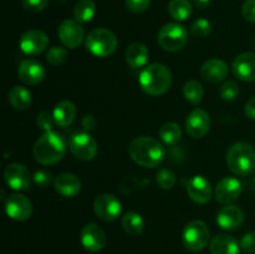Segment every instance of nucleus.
Segmentation results:
<instances>
[{
    "label": "nucleus",
    "instance_id": "nucleus-2",
    "mask_svg": "<svg viewBox=\"0 0 255 254\" xmlns=\"http://www.w3.org/2000/svg\"><path fill=\"white\" fill-rule=\"evenodd\" d=\"M66 153V141L55 131L45 132L37 138L34 146V157L40 164H55Z\"/></svg>",
    "mask_w": 255,
    "mask_h": 254
},
{
    "label": "nucleus",
    "instance_id": "nucleus-7",
    "mask_svg": "<svg viewBox=\"0 0 255 254\" xmlns=\"http://www.w3.org/2000/svg\"><path fill=\"white\" fill-rule=\"evenodd\" d=\"M188 41V31L177 22H168L158 31V44L166 51L177 52L183 49Z\"/></svg>",
    "mask_w": 255,
    "mask_h": 254
},
{
    "label": "nucleus",
    "instance_id": "nucleus-32",
    "mask_svg": "<svg viewBox=\"0 0 255 254\" xmlns=\"http://www.w3.org/2000/svg\"><path fill=\"white\" fill-rule=\"evenodd\" d=\"M176 174L171 169L161 168L157 172V184L162 189H172L176 186Z\"/></svg>",
    "mask_w": 255,
    "mask_h": 254
},
{
    "label": "nucleus",
    "instance_id": "nucleus-41",
    "mask_svg": "<svg viewBox=\"0 0 255 254\" xmlns=\"http://www.w3.org/2000/svg\"><path fill=\"white\" fill-rule=\"evenodd\" d=\"M242 14L244 19L255 24V0H246L242 7Z\"/></svg>",
    "mask_w": 255,
    "mask_h": 254
},
{
    "label": "nucleus",
    "instance_id": "nucleus-1",
    "mask_svg": "<svg viewBox=\"0 0 255 254\" xmlns=\"http://www.w3.org/2000/svg\"><path fill=\"white\" fill-rule=\"evenodd\" d=\"M128 153L129 157L139 166L156 168L163 161L166 151L158 139L149 136H141L129 143Z\"/></svg>",
    "mask_w": 255,
    "mask_h": 254
},
{
    "label": "nucleus",
    "instance_id": "nucleus-45",
    "mask_svg": "<svg viewBox=\"0 0 255 254\" xmlns=\"http://www.w3.org/2000/svg\"><path fill=\"white\" fill-rule=\"evenodd\" d=\"M251 184H252V189H253V191L255 192V176L253 177V178H252Z\"/></svg>",
    "mask_w": 255,
    "mask_h": 254
},
{
    "label": "nucleus",
    "instance_id": "nucleus-31",
    "mask_svg": "<svg viewBox=\"0 0 255 254\" xmlns=\"http://www.w3.org/2000/svg\"><path fill=\"white\" fill-rule=\"evenodd\" d=\"M183 96L189 104L199 105L204 96L203 86L198 81H196V80L187 81L183 86Z\"/></svg>",
    "mask_w": 255,
    "mask_h": 254
},
{
    "label": "nucleus",
    "instance_id": "nucleus-17",
    "mask_svg": "<svg viewBox=\"0 0 255 254\" xmlns=\"http://www.w3.org/2000/svg\"><path fill=\"white\" fill-rule=\"evenodd\" d=\"M187 193L189 198L198 204H207L212 198V184L204 176H193L187 183Z\"/></svg>",
    "mask_w": 255,
    "mask_h": 254
},
{
    "label": "nucleus",
    "instance_id": "nucleus-12",
    "mask_svg": "<svg viewBox=\"0 0 255 254\" xmlns=\"http://www.w3.org/2000/svg\"><path fill=\"white\" fill-rule=\"evenodd\" d=\"M57 35H59L60 41L62 42L65 47L76 49L84 41L85 31L84 27L81 26L79 21L72 19H66L60 24Z\"/></svg>",
    "mask_w": 255,
    "mask_h": 254
},
{
    "label": "nucleus",
    "instance_id": "nucleus-14",
    "mask_svg": "<svg viewBox=\"0 0 255 254\" xmlns=\"http://www.w3.org/2000/svg\"><path fill=\"white\" fill-rule=\"evenodd\" d=\"M242 194V183L236 177H224L217 183L214 197L223 206L233 204Z\"/></svg>",
    "mask_w": 255,
    "mask_h": 254
},
{
    "label": "nucleus",
    "instance_id": "nucleus-27",
    "mask_svg": "<svg viewBox=\"0 0 255 254\" xmlns=\"http://www.w3.org/2000/svg\"><path fill=\"white\" fill-rule=\"evenodd\" d=\"M121 226L127 234L137 237L143 232L144 221L141 214L137 213V212H127L122 216Z\"/></svg>",
    "mask_w": 255,
    "mask_h": 254
},
{
    "label": "nucleus",
    "instance_id": "nucleus-22",
    "mask_svg": "<svg viewBox=\"0 0 255 254\" xmlns=\"http://www.w3.org/2000/svg\"><path fill=\"white\" fill-rule=\"evenodd\" d=\"M55 189L65 198H74L81 191V181L72 173H61L55 178Z\"/></svg>",
    "mask_w": 255,
    "mask_h": 254
},
{
    "label": "nucleus",
    "instance_id": "nucleus-20",
    "mask_svg": "<svg viewBox=\"0 0 255 254\" xmlns=\"http://www.w3.org/2000/svg\"><path fill=\"white\" fill-rule=\"evenodd\" d=\"M244 212L241 207L236 204L224 206L217 214V223L222 229L234 231L239 228L244 222Z\"/></svg>",
    "mask_w": 255,
    "mask_h": 254
},
{
    "label": "nucleus",
    "instance_id": "nucleus-28",
    "mask_svg": "<svg viewBox=\"0 0 255 254\" xmlns=\"http://www.w3.org/2000/svg\"><path fill=\"white\" fill-rule=\"evenodd\" d=\"M159 138L167 146H174L182 139V129L176 122H166L159 128Z\"/></svg>",
    "mask_w": 255,
    "mask_h": 254
},
{
    "label": "nucleus",
    "instance_id": "nucleus-19",
    "mask_svg": "<svg viewBox=\"0 0 255 254\" xmlns=\"http://www.w3.org/2000/svg\"><path fill=\"white\" fill-rule=\"evenodd\" d=\"M17 76L24 84L37 85L44 80L45 67L41 62L34 59L22 60L17 69Z\"/></svg>",
    "mask_w": 255,
    "mask_h": 254
},
{
    "label": "nucleus",
    "instance_id": "nucleus-26",
    "mask_svg": "<svg viewBox=\"0 0 255 254\" xmlns=\"http://www.w3.org/2000/svg\"><path fill=\"white\" fill-rule=\"evenodd\" d=\"M7 97L10 105L17 111H25L32 104L31 92L24 86H14L7 94Z\"/></svg>",
    "mask_w": 255,
    "mask_h": 254
},
{
    "label": "nucleus",
    "instance_id": "nucleus-25",
    "mask_svg": "<svg viewBox=\"0 0 255 254\" xmlns=\"http://www.w3.org/2000/svg\"><path fill=\"white\" fill-rule=\"evenodd\" d=\"M52 117H54V121L56 126H70L74 122L75 117H76V107H75V105L71 101H67V100L59 102L54 107Z\"/></svg>",
    "mask_w": 255,
    "mask_h": 254
},
{
    "label": "nucleus",
    "instance_id": "nucleus-42",
    "mask_svg": "<svg viewBox=\"0 0 255 254\" xmlns=\"http://www.w3.org/2000/svg\"><path fill=\"white\" fill-rule=\"evenodd\" d=\"M81 125L86 132L92 131V129H95V127H96L97 121H96V119L92 116V115H85L81 120Z\"/></svg>",
    "mask_w": 255,
    "mask_h": 254
},
{
    "label": "nucleus",
    "instance_id": "nucleus-3",
    "mask_svg": "<svg viewBox=\"0 0 255 254\" xmlns=\"http://www.w3.org/2000/svg\"><path fill=\"white\" fill-rule=\"evenodd\" d=\"M139 86L149 96L166 94L172 84V74L163 64H149L139 74Z\"/></svg>",
    "mask_w": 255,
    "mask_h": 254
},
{
    "label": "nucleus",
    "instance_id": "nucleus-5",
    "mask_svg": "<svg viewBox=\"0 0 255 254\" xmlns=\"http://www.w3.org/2000/svg\"><path fill=\"white\" fill-rule=\"evenodd\" d=\"M86 49L97 57H107L115 52L117 47V37L111 30L96 27L91 30L85 40Z\"/></svg>",
    "mask_w": 255,
    "mask_h": 254
},
{
    "label": "nucleus",
    "instance_id": "nucleus-43",
    "mask_svg": "<svg viewBox=\"0 0 255 254\" xmlns=\"http://www.w3.org/2000/svg\"><path fill=\"white\" fill-rule=\"evenodd\" d=\"M246 116L251 120H255V96L248 100L246 104Z\"/></svg>",
    "mask_w": 255,
    "mask_h": 254
},
{
    "label": "nucleus",
    "instance_id": "nucleus-16",
    "mask_svg": "<svg viewBox=\"0 0 255 254\" xmlns=\"http://www.w3.org/2000/svg\"><path fill=\"white\" fill-rule=\"evenodd\" d=\"M211 128V117L202 109H194L186 120V131L193 138H202Z\"/></svg>",
    "mask_w": 255,
    "mask_h": 254
},
{
    "label": "nucleus",
    "instance_id": "nucleus-11",
    "mask_svg": "<svg viewBox=\"0 0 255 254\" xmlns=\"http://www.w3.org/2000/svg\"><path fill=\"white\" fill-rule=\"evenodd\" d=\"M5 212L9 218L17 222H24L31 217L32 203L24 194H11L5 201Z\"/></svg>",
    "mask_w": 255,
    "mask_h": 254
},
{
    "label": "nucleus",
    "instance_id": "nucleus-29",
    "mask_svg": "<svg viewBox=\"0 0 255 254\" xmlns=\"http://www.w3.org/2000/svg\"><path fill=\"white\" fill-rule=\"evenodd\" d=\"M168 14L176 21H184L192 14V4L189 0H171L168 4Z\"/></svg>",
    "mask_w": 255,
    "mask_h": 254
},
{
    "label": "nucleus",
    "instance_id": "nucleus-40",
    "mask_svg": "<svg viewBox=\"0 0 255 254\" xmlns=\"http://www.w3.org/2000/svg\"><path fill=\"white\" fill-rule=\"evenodd\" d=\"M241 248L249 254L255 253V232H249L242 237Z\"/></svg>",
    "mask_w": 255,
    "mask_h": 254
},
{
    "label": "nucleus",
    "instance_id": "nucleus-44",
    "mask_svg": "<svg viewBox=\"0 0 255 254\" xmlns=\"http://www.w3.org/2000/svg\"><path fill=\"white\" fill-rule=\"evenodd\" d=\"M194 5H196L198 9H206L209 4H211V0H193Z\"/></svg>",
    "mask_w": 255,
    "mask_h": 254
},
{
    "label": "nucleus",
    "instance_id": "nucleus-18",
    "mask_svg": "<svg viewBox=\"0 0 255 254\" xmlns=\"http://www.w3.org/2000/svg\"><path fill=\"white\" fill-rule=\"evenodd\" d=\"M234 76L244 82L255 81V54L243 52L234 59L232 64Z\"/></svg>",
    "mask_w": 255,
    "mask_h": 254
},
{
    "label": "nucleus",
    "instance_id": "nucleus-36",
    "mask_svg": "<svg viewBox=\"0 0 255 254\" xmlns=\"http://www.w3.org/2000/svg\"><path fill=\"white\" fill-rule=\"evenodd\" d=\"M36 124L39 126V128L44 129L45 132H49L52 131V125L55 124L54 121V117L50 112L47 111H41L36 117Z\"/></svg>",
    "mask_w": 255,
    "mask_h": 254
},
{
    "label": "nucleus",
    "instance_id": "nucleus-13",
    "mask_svg": "<svg viewBox=\"0 0 255 254\" xmlns=\"http://www.w3.org/2000/svg\"><path fill=\"white\" fill-rule=\"evenodd\" d=\"M80 242L86 251L96 253L106 246V233L96 223H89L82 227L80 232Z\"/></svg>",
    "mask_w": 255,
    "mask_h": 254
},
{
    "label": "nucleus",
    "instance_id": "nucleus-4",
    "mask_svg": "<svg viewBox=\"0 0 255 254\" xmlns=\"http://www.w3.org/2000/svg\"><path fill=\"white\" fill-rule=\"evenodd\" d=\"M227 166L237 176H249L255 171V149L247 142H236L227 152Z\"/></svg>",
    "mask_w": 255,
    "mask_h": 254
},
{
    "label": "nucleus",
    "instance_id": "nucleus-9",
    "mask_svg": "<svg viewBox=\"0 0 255 254\" xmlns=\"http://www.w3.org/2000/svg\"><path fill=\"white\" fill-rule=\"evenodd\" d=\"M95 214L105 222H114L120 217L122 211V204L114 194H100L94 202Z\"/></svg>",
    "mask_w": 255,
    "mask_h": 254
},
{
    "label": "nucleus",
    "instance_id": "nucleus-10",
    "mask_svg": "<svg viewBox=\"0 0 255 254\" xmlns=\"http://www.w3.org/2000/svg\"><path fill=\"white\" fill-rule=\"evenodd\" d=\"M20 50L30 56H36L49 46V36L42 30H27L21 35L19 41Z\"/></svg>",
    "mask_w": 255,
    "mask_h": 254
},
{
    "label": "nucleus",
    "instance_id": "nucleus-21",
    "mask_svg": "<svg viewBox=\"0 0 255 254\" xmlns=\"http://www.w3.org/2000/svg\"><path fill=\"white\" fill-rule=\"evenodd\" d=\"M229 67L226 61L221 59H211L202 65L201 75L206 81L211 84H217L228 76Z\"/></svg>",
    "mask_w": 255,
    "mask_h": 254
},
{
    "label": "nucleus",
    "instance_id": "nucleus-37",
    "mask_svg": "<svg viewBox=\"0 0 255 254\" xmlns=\"http://www.w3.org/2000/svg\"><path fill=\"white\" fill-rule=\"evenodd\" d=\"M125 2H126L127 9L134 14L144 12L151 5V0H126Z\"/></svg>",
    "mask_w": 255,
    "mask_h": 254
},
{
    "label": "nucleus",
    "instance_id": "nucleus-23",
    "mask_svg": "<svg viewBox=\"0 0 255 254\" xmlns=\"http://www.w3.org/2000/svg\"><path fill=\"white\" fill-rule=\"evenodd\" d=\"M241 243L229 234H217L209 243L212 254H239Z\"/></svg>",
    "mask_w": 255,
    "mask_h": 254
},
{
    "label": "nucleus",
    "instance_id": "nucleus-39",
    "mask_svg": "<svg viewBox=\"0 0 255 254\" xmlns=\"http://www.w3.org/2000/svg\"><path fill=\"white\" fill-rule=\"evenodd\" d=\"M34 181L41 188H46L47 186H50L52 182V176L49 171L46 169H39V171L35 172L34 174Z\"/></svg>",
    "mask_w": 255,
    "mask_h": 254
},
{
    "label": "nucleus",
    "instance_id": "nucleus-6",
    "mask_svg": "<svg viewBox=\"0 0 255 254\" xmlns=\"http://www.w3.org/2000/svg\"><path fill=\"white\" fill-rule=\"evenodd\" d=\"M209 232L208 226L203 221H192L184 227L183 233H182V242L186 249L189 252H201L208 246Z\"/></svg>",
    "mask_w": 255,
    "mask_h": 254
},
{
    "label": "nucleus",
    "instance_id": "nucleus-8",
    "mask_svg": "<svg viewBox=\"0 0 255 254\" xmlns=\"http://www.w3.org/2000/svg\"><path fill=\"white\" fill-rule=\"evenodd\" d=\"M69 148L76 158L81 161H91L96 157L99 147L94 137L86 131H77L69 138Z\"/></svg>",
    "mask_w": 255,
    "mask_h": 254
},
{
    "label": "nucleus",
    "instance_id": "nucleus-38",
    "mask_svg": "<svg viewBox=\"0 0 255 254\" xmlns=\"http://www.w3.org/2000/svg\"><path fill=\"white\" fill-rule=\"evenodd\" d=\"M25 10L30 12H40L49 5V0H21Z\"/></svg>",
    "mask_w": 255,
    "mask_h": 254
},
{
    "label": "nucleus",
    "instance_id": "nucleus-24",
    "mask_svg": "<svg viewBox=\"0 0 255 254\" xmlns=\"http://www.w3.org/2000/svg\"><path fill=\"white\" fill-rule=\"evenodd\" d=\"M125 59L131 69H142L148 61V49L141 42H133L127 47Z\"/></svg>",
    "mask_w": 255,
    "mask_h": 254
},
{
    "label": "nucleus",
    "instance_id": "nucleus-15",
    "mask_svg": "<svg viewBox=\"0 0 255 254\" xmlns=\"http://www.w3.org/2000/svg\"><path fill=\"white\" fill-rule=\"evenodd\" d=\"M4 179L14 191H26L31 183V174L24 164L11 163L5 168Z\"/></svg>",
    "mask_w": 255,
    "mask_h": 254
},
{
    "label": "nucleus",
    "instance_id": "nucleus-35",
    "mask_svg": "<svg viewBox=\"0 0 255 254\" xmlns=\"http://www.w3.org/2000/svg\"><path fill=\"white\" fill-rule=\"evenodd\" d=\"M219 95H221V97L224 101H233L239 95L238 84L236 81H233V80L226 81L222 85L221 89H219Z\"/></svg>",
    "mask_w": 255,
    "mask_h": 254
},
{
    "label": "nucleus",
    "instance_id": "nucleus-34",
    "mask_svg": "<svg viewBox=\"0 0 255 254\" xmlns=\"http://www.w3.org/2000/svg\"><path fill=\"white\" fill-rule=\"evenodd\" d=\"M212 31V25L204 17L197 19L193 24L191 25V34L194 37H206L211 34Z\"/></svg>",
    "mask_w": 255,
    "mask_h": 254
},
{
    "label": "nucleus",
    "instance_id": "nucleus-33",
    "mask_svg": "<svg viewBox=\"0 0 255 254\" xmlns=\"http://www.w3.org/2000/svg\"><path fill=\"white\" fill-rule=\"evenodd\" d=\"M67 59V50L65 47L54 46L47 51L46 60L52 66H59L62 65Z\"/></svg>",
    "mask_w": 255,
    "mask_h": 254
},
{
    "label": "nucleus",
    "instance_id": "nucleus-30",
    "mask_svg": "<svg viewBox=\"0 0 255 254\" xmlns=\"http://www.w3.org/2000/svg\"><path fill=\"white\" fill-rule=\"evenodd\" d=\"M96 14V5L92 0H80L74 7V17L76 21L89 22Z\"/></svg>",
    "mask_w": 255,
    "mask_h": 254
}]
</instances>
